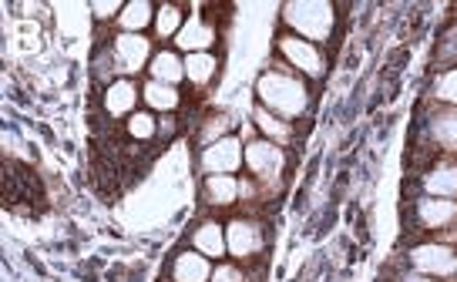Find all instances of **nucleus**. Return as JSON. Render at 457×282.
Segmentation results:
<instances>
[{
  "mask_svg": "<svg viewBox=\"0 0 457 282\" xmlns=\"http://www.w3.org/2000/svg\"><path fill=\"white\" fill-rule=\"evenodd\" d=\"M158 125H162V118H158L155 112L138 108V112L125 121V138L135 141V145H145V148H155V145H162V138H158Z\"/></svg>",
  "mask_w": 457,
  "mask_h": 282,
  "instance_id": "a211bd4d",
  "label": "nucleus"
},
{
  "mask_svg": "<svg viewBox=\"0 0 457 282\" xmlns=\"http://www.w3.org/2000/svg\"><path fill=\"white\" fill-rule=\"evenodd\" d=\"M87 11L95 14L98 24H114V21L121 17V11H125V4H118V0H108V4H104V0H98V4H91Z\"/></svg>",
  "mask_w": 457,
  "mask_h": 282,
  "instance_id": "cd10ccee",
  "label": "nucleus"
},
{
  "mask_svg": "<svg viewBox=\"0 0 457 282\" xmlns=\"http://www.w3.org/2000/svg\"><path fill=\"white\" fill-rule=\"evenodd\" d=\"M407 269L414 272H424L430 279H454L457 276V249L454 245H444L437 239L428 242H414L407 249Z\"/></svg>",
  "mask_w": 457,
  "mask_h": 282,
  "instance_id": "1a4fd4ad",
  "label": "nucleus"
},
{
  "mask_svg": "<svg viewBox=\"0 0 457 282\" xmlns=\"http://www.w3.org/2000/svg\"><path fill=\"white\" fill-rule=\"evenodd\" d=\"M155 14H158L155 4H148V0H131V4H125V11H121V17H118L114 24H118L121 34H142L145 28H155Z\"/></svg>",
  "mask_w": 457,
  "mask_h": 282,
  "instance_id": "aec40b11",
  "label": "nucleus"
},
{
  "mask_svg": "<svg viewBox=\"0 0 457 282\" xmlns=\"http://www.w3.org/2000/svg\"><path fill=\"white\" fill-rule=\"evenodd\" d=\"M209 282H262V269H249L243 262H215Z\"/></svg>",
  "mask_w": 457,
  "mask_h": 282,
  "instance_id": "393cba45",
  "label": "nucleus"
},
{
  "mask_svg": "<svg viewBox=\"0 0 457 282\" xmlns=\"http://www.w3.org/2000/svg\"><path fill=\"white\" fill-rule=\"evenodd\" d=\"M226 245L236 262L262 269V259L270 253V222L256 215H232L226 222Z\"/></svg>",
  "mask_w": 457,
  "mask_h": 282,
  "instance_id": "20e7f679",
  "label": "nucleus"
},
{
  "mask_svg": "<svg viewBox=\"0 0 457 282\" xmlns=\"http://www.w3.org/2000/svg\"><path fill=\"white\" fill-rule=\"evenodd\" d=\"M188 7L186 4H162L155 14V37L158 41H175L179 37V30L186 28L188 21Z\"/></svg>",
  "mask_w": 457,
  "mask_h": 282,
  "instance_id": "5701e85b",
  "label": "nucleus"
},
{
  "mask_svg": "<svg viewBox=\"0 0 457 282\" xmlns=\"http://www.w3.org/2000/svg\"><path fill=\"white\" fill-rule=\"evenodd\" d=\"M397 282H441V279H430L424 272H414V269H407V272H400Z\"/></svg>",
  "mask_w": 457,
  "mask_h": 282,
  "instance_id": "c85d7f7f",
  "label": "nucleus"
},
{
  "mask_svg": "<svg viewBox=\"0 0 457 282\" xmlns=\"http://www.w3.org/2000/svg\"><path fill=\"white\" fill-rule=\"evenodd\" d=\"M411 222H414L417 232H430V239H434V236L457 226V202L454 198L420 195L411 205Z\"/></svg>",
  "mask_w": 457,
  "mask_h": 282,
  "instance_id": "9d476101",
  "label": "nucleus"
},
{
  "mask_svg": "<svg viewBox=\"0 0 457 282\" xmlns=\"http://www.w3.org/2000/svg\"><path fill=\"white\" fill-rule=\"evenodd\" d=\"M434 64H437V70L457 68V24H451L447 34L437 41V57H434Z\"/></svg>",
  "mask_w": 457,
  "mask_h": 282,
  "instance_id": "bb28decb",
  "label": "nucleus"
},
{
  "mask_svg": "<svg viewBox=\"0 0 457 282\" xmlns=\"http://www.w3.org/2000/svg\"><path fill=\"white\" fill-rule=\"evenodd\" d=\"M215 74H219V57L212 51H202V54H186V81L192 87H205L215 81Z\"/></svg>",
  "mask_w": 457,
  "mask_h": 282,
  "instance_id": "4be33fe9",
  "label": "nucleus"
},
{
  "mask_svg": "<svg viewBox=\"0 0 457 282\" xmlns=\"http://www.w3.org/2000/svg\"><path fill=\"white\" fill-rule=\"evenodd\" d=\"M243 152H245L243 138L228 135V138L215 141L209 148H202L199 165L205 175H236V171L243 169Z\"/></svg>",
  "mask_w": 457,
  "mask_h": 282,
  "instance_id": "9b49d317",
  "label": "nucleus"
},
{
  "mask_svg": "<svg viewBox=\"0 0 457 282\" xmlns=\"http://www.w3.org/2000/svg\"><path fill=\"white\" fill-rule=\"evenodd\" d=\"M253 121H256V128L262 131V138L276 141L279 148H289V145L296 141V128L289 125V121H283V118H276L272 112H266L262 104L253 112Z\"/></svg>",
  "mask_w": 457,
  "mask_h": 282,
  "instance_id": "412c9836",
  "label": "nucleus"
},
{
  "mask_svg": "<svg viewBox=\"0 0 457 282\" xmlns=\"http://www.w3.org/2000/svg\"><path fill=\"white\" fill-rule=\"evenodd\" d=\"M98 47L108 54L118 78H138L142 70H148L152 57H155L152 41L145 34H121L118 30L112 41H98Z\"/></svg>",
  "mask_w": 457,
  "mask_h": 282,
  "instance_id": "423d86ee",
  "label": "nucleus"
},
{
  "mask_svg": "<svg viewBox=\"0 0 457 282\" xmlns=\"http://www.w3.org/2000/svg\"><path fill=\"white\" fill-rule=\"evenodd\" d=\"M243 169H245V175L259 185L262 202L272 205L286 188L289 155H286V148H279V145L270 138H249L243 152Z\"/></svg>",
  "mask_w": 457,
  "mask_h": 282,
  "instance_id": "7ed1b4c3",
  "label": "nucleus"
},
{
  "mask_svg": "<svg viewBox=\"0 0 457 282\" xmlns=\"http://www.w3.org/2000/svg\"><path fill=\"white\" fill-rule=\"evenodd\" d=\"M142 87L135 78H118L108 87H95V112L101 118H91V125H114V121H129L138 112Z\"/></svg>",
  "mask_w": 457,
  "mask_h": 282,
  "instance_id": "0eeeda50",
  "label": "nucleus"
},
{
  "mask_svg": "<svg viewBox=\"0 0 457 282\" xmlns=\"http://www.w3.org/2000/svg\"><path fill=\"white\" fill-rule=\"evenodd\" d=\"M420 192L434 198H454L457 202V162H437L420 175Z\"/></svg>",
  "mask_w": 457,
  "mask_h": 282,
  "instance_id": "2eb2a0df",
  "label": "nucleus"
},
{
  "mask_svg": "<svg viewBox=\"0 0 457 282\" xmlns=\"http://www.w3.org/2000/svg\"><path fill=\"white\" fill-rule=\"evenodd\" d=\"M148 81H162V85L179 87V81H186V57L175 47H162L155 51L152 64H148Z\"/></svg>",
  "mask_w": 457,
  "mask_h": 282,
  "instance_id": "dca6fc26",
  "label": "nucleus"
},
{
  "mask_svg": "<svg viewBox=\"0 0 457 282\" xmlns=\"http://www.w3.org/2000/svg\"><path fill=\"white\" fill-rule=\"evenodd\" d=\"M276 54H279V61H283L286 68H293L296 74L310 78V81H320L329 68V57L320 44L303 41V37L289 34V30H283V34L276 37Z\"/></svg>",
  "mask_w": 457,
  "mask_h": 282,
  "instance_id": "6e6552de",
  "label": "nucleus"
},
{
  "mask_svg": "<svg viewBox=\"0 0 457 282\" xmlns=\"http://www.w3.org/2000/svg\"><path fill=\"white\" fill-rule=\"evenodd\" d=\"M283 24L289 34H296L303 41L329 44L337 30V7L333 4H316V0H300V4H286Z\"/></svg>",
  "mask_w": 457,
  "mask_h": 282,
  "instance_id": "39448f33",
  "label": "nucleus"
},
{
  "mask_svg": "<svg viewBox=\"0 0 457 282\" xmlns=\"http://www.w3.org/2000/svg\"><path fill=\"white\" fill-rule=\"evenodd\" d=\"M212 259H205L195 249H182L171 255L169 262V282H209L212 279Z\"/></svg>",
  "mask_w": 457,
  "mask_h": 282,
  "instance_id": "4468645a",
  "label": "nucleus"
},
{
  "mask_svg": "<svg viewBox=\"0 0 457 282\" xmlns=\"http://www.w3.org/2000/svg\"><path fill=\"white\" fill-rule=\"evenodd\" d=\"M430 104L457 108V68L437 70V78H434V85H430Z\"/></svg>",
  "mask_w": 457,
  "mask_h": 282,
  "instance_id": "b1692460",
  "label": "nucleus"
},
{
  "mask_svg": "<svg viewBox=\"0 0 457 282\" xmlns=\"http://www.w3.org/2000/svg\"><path fill=\"white\" fill-rule=\"evenodd\" d=\"M142 101L148 112L155 114H175L182 108V91L171 85H162V81H145L142 87Z\"/></svg>",
  "mask_w": 457,
  "mask_h": 282,
  "instance_id": "6ab92c4d",
  "label": "nucleus"
},
{
  "mask_svg": "<svg viewBox=\"0 0 457 282\" xmlns=\"http://www.w3.org/2000/svg\"><path fill=\"white\" fill-rule=\"evenodd\" d=\"M215 44H219V30H215L209 17L199 14H188L186 28L179 30V37H175V47L182 54H202V51H212Z\"/></svg>",
  "mask_w": 457,
  "mask_h": 282,
  "instance_id": "ddd939ff",
  "label": "nucleus"
},
{
  "mask_svg": "<svg viewBox=\"0 0 457 282\" xmlns=\"http://www.w3.org/2000/svg\"><path fill=\"white\" fill-rule=\"evenodd\" d=\"M437 162H457V108L430 104L411 141V169H430Z\"/></svg>",
  "mask_w": 457,
  "mask_h": 282,
  "instance_id": "f03ea898",
  "label": "nucleus"
},
{
  "mask_svg": "<svg viewBox=\"0 0 457 282\" xmlns=\"http://www.w3.org/2000/svg\"><path fill=\"white\" fill-rule=\"evenodd\" d=\"M192 249L202 253L205 259H222V255L228 253L226 226H222L219 219H205V222H199L195 232H192Z\"/></svg>",
  "mask_w": 457,
  "mask_h": 282,
  "instance_id": "f3484780",
  "label": "nucleus"
},
{
  "mask_svg": "<svg viewBox=\"0 0 457 282\" xmlns=\"http://www.w3.org/2000/svg\"><path fill=\"white\" fill-rule=\"evenodd\" d=\"M256 95L266 112H272L289 125L296 118H306L310 104H313L306 78L296 74L293 68H286L283 61H276V64H270V70H262V78L256 81Z\"/></svg>",
  "mask_w": 457,
  "mask_h": 282,
  "instance_id": "f257e3e1",
  "label": "nucleus"
},
{
  "mask_svg": "<svg viewBox=\"0 0 457 282\" xmlns=\"http://www.w3.org/2000/svg\"><path fill=\"white\" fill-rule=\"evenodd\" d=\"M228 131H232V118H228L226 112H215V114H209V118H205V121H202L199 145H202V148H209V145H215V141L228 138Z\"/></svg>",
  "mask_w": 457,
  "mask_h": 282,
  "instance_id": "a878e982",
  "label": "nucleus"
},
{
  "mask_svg": "<svg viewBox=\"0 0 457 282\" xmlns=\"http://www.w3.org/2000/svg\"><path fill=\"white\" fill-rule=\"evenodd\" d=\"M202 205L219 212H232L239 205V178L236 175H205L202 178Z\"/></svg>",
  "mask_w": 457,
  "mask_h": 282,
  "instance_id": "f8f14e48",
  "label": "nucleus"
}]
</instances>
